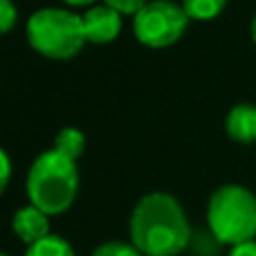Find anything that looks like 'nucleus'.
Here are the masks:
<instances>
[{
	"label": "nucleus",
	"mask_w": 256,
	"mask_h": 256,
	"mask_svg": "<svg viewBox=\"0 0 256 256\" xmlns=\"http://www.w3.org/2000/svg\"><path fill=\"white\" fill-rule=\"evenodd\" d=\"M84 22V36L90 43H110L122 32V14L108 4H94L81 16Z\"/></svg>",
	"instance_id": "6"
},
{
	"label": "nucleus",
	"mask_w": 256,
	"mask_h": 256,
	"mask_svg": "<svg viewBox=\"0 0 256 256\" xmlns=\"http://www.w3.org/2000/svg\"><path fill=\"white\" fill-rule=\"evenodd\" d=\"M54 148L72 160H79L81 153L86 150V135L79 128H63V130H58L56 140H54Z\"/></svg>",
	"instance_id": "10"
},
{
	"label": "nucleus",
	"mask_w": 256,
	"mask_h": 256,
	"mask_svg": "<svg viewBox=\"0 0 256 256\" xmlns=\"http://www.w3.org/2000/svg\"><path fill=\"white\" fill-rule=\"evenodd\" d=\"M25 256H76V254L63 236L50 234L43 240H38V243L27 245Z\"/></svg>",
	"instance_id": "9"
},
{
	"label": "nucleus",
	"mask_w": 256,
	"mask_h": 256,
	"mask_svg": "<svg viewBox=\"0 0 256 256\" xmlns=\"http://www.w3.org/2000/svg\"><path fill=\"white\" fill-rule=\"evenodd\" d=\"M130 243L144 256H178L191 240V227L182 204L171 194L155 191L130 214Z\"/></svg>",
	"instance_id": "1"
},
{
	"label": "nucleus",
	"mask_w": 256,
	"mask_h": 256,
	"mask_svg": "<svg viewBox=\"0 0 256 256\" xmlns=\"http://www.w3.org/2000/svg\"><path fill=\"white\" fill-rule=\"evenodd\" d=\"M225 4L227 0H182V7L191 20H214L220 16Z\"/></svg>",
	"instance_id": "11"
},
{
	"label": "nucleus",
	"mask_w": 256,
	"mask_h": 256,
	"mask_svg": "<svg viewBox=\"0 0 256 256\" xmlns=\"http://www.w3.org/2000/svg\"><path fill=\"white\" fill-rule=\"evenodd\" d=\"M25 191L30 204L38 207L48 216H58L72 207L79 191L76 160L50 148L32 162L27 171Z\"/></svg>",
	"instance_id": "2"
},
{
	"label": "nucleus",
	"mask_w": 256,
	"mask_h": 256,
	"mask_svg": "<svg viewBox=\"0 0 256 256\" xmlns=\"http://www.w3.org/2000/svg\"><path fill=\"white\" fill-rule=\"evenodd\" d=\"M9 178H12V160H9V155L4 153L2 148H0V196H2V191L7 189Z\"/></svg>",
	"instance_id": "15"
},
{
	"label": "nucleus",
	"mask_w": 256,
	"mask_h": 256,
	"mask_svg": "<svg viewBox=\"0 0 256 256\" xmlns=\"http://www.w3.org/2000/svg\"><path fill=\"white\" fill-rule=\"evenodd\" d=\"M191 18L173 0H148L132 16V32L146 48H168L182 38Z\"/></svg>",
	"instance_id": "5"
},
{
	"label": "nucleus",
	"mask_w": 256,
	"mask_h": 256,
	"mask_svg": "<svg viewBox=\"0 0 256 256\" xmlns=\"http://www.w3.org/2000/svg\"><path fill=\"white\" fill-rule=\"evenodd\" d=\"M230 256H256V240H248V243L234 245Z\"/></svg>",
	"instance_id": "16"
},
{
	"label": "nucleus",
	"mask_w": 256,
	"mask_h": 256,
	"mask_svg": "<svg viewBox=\"0 0 256 256\" xmlns=\"http://www.w3.org/2000/svg\"><path fill=\"white\" fill-rule=\"evenodd\" d=\"M92 256H144L132 243H124V240H108V243L99 245L92 252Z\"/></svg>",
	"instance_id": "12"
},
{
	"label": "nucleus",
	"mask_w": 256,
	"mask_h": 256,
	"mask_svg": "<svg viewBox=\"0 0 256 256\" xmlns=\"http://www.w3.org/2000/svg\"><path fill=\"white\" fill-rule=\"evenodd\" d=\"M146 2H148V0H104V4L117 9L122 16H135Z\"/></svg>",
	"instance_id": "14"
},
{
	"label": "nucleus",
	"mask_w": 256,
	"mask_h": 256,
	"mask_svg": "<svg viewBox=\"0 0 256 256\" xmlns=\"http://www.w3.org/2000/svg\"><path fill=\"white\" fill-rule=\"evenodd\" d=\"M27 40L40 56L56 61L72 58L81 52L86 43L84 22L79 14H72L68 9H38L27 20Z\"/></svg>",
	"instance_id": "4"
},
{
	"label": "nucleus",
	"mask_w": 256,
	"mask_h": 256,
	"mask_svg": "<svg viewBox=\"0 0 256 256\" xmlns=\"http://www.w3.org/2000/svg\"><path fill=\"white\" fill-rule=\"evenodd\" d=\"M207 225L222 245L256 238V196L240 184H222L207 202Z\"/></svg>",
	"instance_id": "3"
},
{
	"label": "nucleus",
	"mask_w": 256,
	"mask_h": 256,
	"mask_svg": "<svg viewBox=\"0 0 256 256\" xmlns=\"http://www.w3.org/2000/svg\"><path fill=\"white\" fill-rule=\"evenodd\" d=\"M63 2L72 4V7H90V4H94L97 0H63Z\"/></svg>",
	"instance_id": "17"
},
{
	"label": "nucleus",
	"mask_w": 256,
	"mask_h": 256,
	"mask_svg": "<svg viewBox=\"0 0 256 256\" xmlns=\"http://www.w3.org/2000/svg\"><path fill=\"white\" fill-rule=\"evenodd\" d=\"M0 256H7V254H2V252H0Z\"/></svg>",
	"instance_id": "19"
},
{
	"label": "nucleus",
	"mask_w": 256,
	"mask_h": 256,
	"mask_svg": "<svg viewBox=\"0 0 256 256\" xmlns=\"http://www.w3.org/2000/svg\"><path fill=\"white\" fill-rule=\"evenodd\" d=\"M227 135L240 144L256 142V106L254 104H238L230 110L225 120Z\"/></svg>",
	"instance_id": "8"
},
{
	"label": "nucleus",
	"mask_w": 256,
	"mask_h": 256,
	"mask_svg": "<svg viewBox=\"0 0 256 256\" xmlns=\"http://www.w3.org/2000/svg\"><path fill=\"white\" fill-rule=\"evenodd\" d=\"M252 40L256 43V16H254V20H252Z\"/></svg>",
	"instance_id": "18"
},
{
	"label": "nucleus",
	"mask_w": 256,
	"mask_h": 256,
	"mask_svg": "<svg viewBox=\"0 0 256 256\" xmlns=\"http://www.w3.org/2000/svg\"><path fill=\"white\" fill-rule=\"evenodd\" d=\"M12 230L25 245H34L50 236V216L34 204L20 207L12 218Z\"/></svg>",
	"instance_id": "7"
},
{
	"label": "nucleus",
	"mask_w": 256,
	"mask_h": 256,
	"mask_svg": "<svg viewBox=\"0 0 256 256\" xmlns=\"http://www.w3.org/2000/svg\"><path fill=\"white\" fill-rule=\"evenodd\" d=\"M18 20V12L12 0H0V34H7Z\"/></svg>",
	"instance_id": "13"
}]
</instances>
